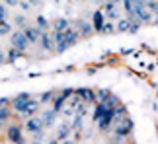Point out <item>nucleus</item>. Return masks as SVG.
I'll list each match as a JSON object with an SVG mask.
<instances>
[{"mask_svg":"<svg viewBox=\"0 0 158 144\" xmlns=\"http://www.w3.org/2000/svg\"><path fill=\"white\" fill-rule=\"evenodd\" d=\"M115 123V127H113V133L115 136H121V138H127V134H131V130H133V121L131 119H119V121H113Z\"/></svg>","mask_w":158,"mask_h":144,"instance_id":"1","label":"nucleus"},{"mask_svg":"<svg viewBox=\"0 0 158 144\" xmlns=\"http://www.w3.org/2000/svg\"><path fill=\"white\" fill-rule=\"evenodd\" d=\"M133 16H135L141 23H148L152 20V16H150V12L147 10L144 2H133Z\"/></svg>","mask_w":158,"mask_h":144,"instance_id":"2","label":"nucleus"},{"mask_svg":"<svg viewBox=\"0 0 158 144\" xmlns=\"http://www.w3.org/2000/svg\"><path fill=\"white\" fill-rule=\"evenodd\" d=\"M31 103V98H29V94H18L14 99H12V107H14V111L18 113H26V109L29 107Z\"/></svg>","mask_w":158,"mask_h":144,"instance_id":"3","label":"nucleus"},{"mask_svg":"<svg viewBox=\"0 0 158 144\" xmlns=\"http://www.w3.org/2000/svg\"><path fill=\"white\" fill-rule=\"evenodd\" d=\"M27 47H29V41L26 39V35L22 31H16L12 35V49H16L18 53H23V51H27Z\"/></svg>","mask_w":158,"mask_h":144,"instance_id":"4","label":"nucleus"},{"mask_svg":"<svg viewBox=\"0 0 158 144\" xmlns=\"http://www.w3.org/2000/svg\"><path fill=\"white\" fill-rule=\"evenodd\" d=\"M74 95H76V98H80L82 103L96 101V94H94V90H90V88H78V90H74Z\"/></svg>","mask_w":158,"mask_h":144,"instance_id":"5","label":"nucleus"},{"mask_svg":"<svg viewBox=\"0 0 158 144\" xmlns=\"http://www.w3.org/2000/svg\"><path fill=\"white\" fill-rule=\"evenodd\" d=\"M76 33H78V37H90V35L94 33V27H92V23H88V22H84V20H78L76 22Z\"/></svg>","mask_w":158,"mask_h":144,"instance_id":"6","label":"nucleus"},{"mask_svg":"<svg viewBox=\"0 0 158 144\" xmlns=\"http://www.w3.org/2000/svg\"><path fill=\"white\" fill-rule=\"evenodd\" d=\"M22 33L26 35V39L29 41V45H31V43H37L39 37H41V31H39L37 27H31V26H26V27L22 29Z\"/></svg>","mask_w":158,"mask_h":144,"instance_id":"7","label":"nucleus"},{"mask_svg":"<svg viewBox=\"0 0 158 144\" xmlns=\"http://www.w3.org/2000/svg\"><path fill=\"white\" fill-rule=\"evenodd\" d=\"M55 119H57V113H55L53 109H45L43 113H41V117H39V121H41V125H43V129L47 127H53L55 125Z\"/></svg>","mask_w":158,"mask_h":144,"instance_id":"8","label":"nucleus"},{"mask_svg":"<svg viewBox=\"0 0 158 144\" xmlns=\"http://www.w3.org/2000/svg\"><path fill=\"white\" fill-rule=\"evenodd\" d=\"M26 129L29 130L31 134H37V133H43V125H41L39 117H29L26 121Z\"/></svg>","mask_w":158,"mask_h":144,"instance_id":"9","label":"nucleus"},{"mask_svg":"<svg viewBox=\"0 0 158 144\" xmlns=\"http://www.w3.org/2000/svg\"><path fill=\"white\" fill-rule=\"evenodd\" d=\"M8 140L14 142V144H23V138H22V129L18 127H10L8 129Z\"/></svg>","mask_w":158,"mask_h":144,"instance_id":"10","label":"nucleus"},{"mask_svg":"<svg viewBox=\"0 0 158 144\" xmlns=\"http://www.w3.org/2000/svg\"><path fill=\"white\" fill-rule=\"evenodd\" d=\"M63 35H64V45H66V47L74 45L76 41H78V33H76L74 27H69L66 31H63Z\"/></svg>","mask_w":158,"mask_h":144,"instance_id":"11","label":"nucleus"},{"mask_svg":"<svg viewBox=\"0 0 158 144\" xmlns=\"http://www.w3.org/2000/svg\"><path fill=\"white\" fill-rule=\"evenodd\" d=\"M104 14H102V10H96L94 12V20H92V27H94V31H102V27H104Z\"/></svg>","mask_w":158,"mask_h":144,"instance_id":"12","label":"nucleus"},{"mask_svg":"<svg viewBox=\"0 0 158 144\" xmlns=\"http://www.w3.org/2000/svg\"><path fill=\"white\" fill-rule=\"evenodd\" d=\"M69 133H70V125L69 123H63L59 127V130H57V136H55V138H57L59 142H63V140H66V136H69Z\"/></svg>","mask_w":158,"mask_h":144,"instance_id":"13","label":"nucleus"},{"mask_svg":"<svg viewBox=\"0 0 158 144\" xmlns=\"http://www.w3.org/2000/svg\"><path fill=\"white\" fill-rule=\"evenodd\" d=\"M39 41H41V47H43L45 51H53V49H55V43H53V39H51L47 33H41Z\"/></svg>","mask_w":158,"mask_h":144,"instance_id":"14","label":"nucleus"},{"mask_svg":"<svg viewBox=\"0 0 158 144\" xmlns=\"http://www.w3.org/2000/svg\"><path fill=\"white\" fill-rule=\"evenodd\" d=\"M53 27H55V31H57V33H63V31H66V29H69V20L59 18V20H55Z\"/></svg>","mask_w":158,"mask_h":144,"instance_id":"15","label":"nucleus"},{"mask_svg":"<svg viewBox=\"0 0 158 144\" xmlns=\"http://www.w3.org/2000/svg\"><path fill=\"white\" fill-rule=\"evenodd\" d=\"M64 103H66V99H64V98H63V95H60V94H59V95H57V98H55V99H53V111H55V113H60V111H63V109H64Z\"/></svg>","mask_w":158,"mask_h":144,"instance_id":"16","label":"nucleus"},{"mask_svg":"<svg viewBox=\"0 0 158 144\" xmlns=\"http://www.w3.org/2000/svg\"><path fill=\"white\" fill-rule=\"evenodd\" d=\"M35 23H37V27L41 33H47V27H49V22H47V18L45 16H37V20H35Z\"/></svg>","mask_w":158,"mask_h":144,"instance_id":"17","label":"nucleus"},{"mask_svg":"<svg viewBox=\"0 0 158 144\" xmlns=\"http://www.w3.org/2000/svg\"><path fill=\"white\" fill-rule=\"evenodd\" d=\"M115 29H117V31H135L129 20H119V23H117V27H115Z\"/></svg>","mask_w":158,"mask_h":144,"instance_id":"18","label":"nucleus"},{"mask_svg":"<svg viewBox=\"0 0 158 144\" xmlns=\"http://www.w3.org/2000/svg\"><path fill=\"white\" fill-rule=\"evenodd\" d=\"M107 109L104 107V103H96V109H94V121L98 123L102 117H104V113H106Z\"/></svg>","mask_w":158,"mask_h":144,"instance_id":"19","label":"nucleus"},{"mask_svg":"<svg viewBox=\"0 0 158 144\" xmlns=\"http://www.w3.org/2000/svg\"><path fill=\"white\" fill-rule=\"evenodd\" d=\"M115 6H117L115 2H107V4H106V14H107L109 20H111V18H117V14H119V12L115 10Z\"/></svg>","mask_w":158,"mask_h":144,"instance_id":"20","label":"nucleus"},{"mask_svg":"<svg viewBox=\"0 0 158 144\" xmlns=\"http://www.w3.org/2000/svg\"><path fill=\"white\" fill-rule=\"evenodd\" d=\"M37 107H39V101L31 99V103H29V107L26 109V115H27V117H33V115H35V111H37Z\"/></svg>","mask_w":158,"mask_h":144,"instance_id":"21","label":"nucleus"},{"mask_svg":"<svg viewBox=\"0 0 158 144\" xmlns=\"http://www.w3.org/2000/svg\"><path fill=\"white\" fill-rule=\"evenodd\" d=\"M109 95H111V94H109V90H100V92L96 94V99H98V103H104Z\"/></svg>","mask_w":158,"mask_h":144,"instance_id":"22","label":"nucleus"},{"mask_svg":"<svg viewBox=\"0 0 158 144\" xmlns=\"http://www.w3.org/2000/svg\"><path fill=\"white\" fill-rule=\"evenodd\" d=\"M12 31V26L8 22H4V20H0V35H6V33H10Z\"/></svg>","mask_w":158,"mask_h":144,"instance_id":"23","label":"nucleus"},{"mask_svg":"<svg viewBox=\"0 0 158 144\" xmlns=\"http://www.w3.org/2000/svg\"><path fill=\"white\" fill-rule=\"evenodd\" d=\"M113 31H115L113 23H111V22H106V23H104V27H102V31H100V33H113Z\"/></svg>","mask_w":158,"mask_h":144,"instance_id":"24","label":"nucleus"},{"mask_svg":"<svg viewBox=\"0 0 158 144\" xmlns=\"http://www.w3.org/2000/svg\"><path fill=\"white\" fill-rule=\"evenodd\" d=\"M51 99H53V92H45V94H41L39 103H47V101H51Z\"/></svg>","mask_w":158,"mask_h":144,"instance_id":"25","label":"nucleus"},{"mask_svg":"<svg viewBox=\"0 0 158 144\" xmlns=\"http://www.w3.org/2000/svg\"><path fill=\"white\" fill-rule=\"evenodd\" d=\"M8 117H10V111L8 109H0V127L6 123V119H8Z\"/></svg>","mask_w":158,"mask_h":144,"instance_id":"26","label":"nucleus"},{"mask_svg":"<svg viewBox=\"0 0 158 144\" xmlns=\"http://www.w3.org/2000/svg\"><path fill=\"white\" fill-rule=\"evenodd\" d=\"M144 6H147V8H150L148 12H154L156 18H158V2H144Z\"/></svg>","mask_w":158,"mask_h":144,"instance_id":"27","label":"nucleus"},{"mask_svg":"<svg viewBox=\"0 0 158 144\" xmlns=\"http://www.w3.org/2000/svg\"><path fill=\"white\" fill-rule=\"evenodd\" d=\"M20 55H22V53H18L16 49H12V51L8 53V61H10V62H16V58L20 57Z\"/></svg>","mask_w":158,"mask_h":144,"instance_id":"28","label":"nucleus"},{"mask_svg":"<svg viewBox=\"0 0 158 144\" xmlns=\"http://www.w3.org/2000/svg\"><path fill=\"white\" fill-rule=\"evenodd\" d=\"M16 23H18V27H26V18H23V16H16Z\"/></svg>","mask_w":158,"mask_h":144,"instance_id":"29","label":"nucleus"},{"mask_svg":"<svg viewBox=\"0 0 158 144\" xmlns=\"http://www.w3.org/2000/svg\"><path fill=\"white\" fill-rule=\"evenodd\" d=\"M6 14H8V10H6V4H0V20L6 22Z\"/></svg>","mask_w":158,"mask_h":144,"instance_id":"30","label":"nucleus"},{"mask_svg":"<svg viewBox=\"0 0 158 144\" xmlns=\"http://www.w3.org/2000/svg\"><path fill=\"white\" fill-rule=\"evenodd\" d=\"M80 125H82V117L76 115L74 117V123H72V129H80Z\"/></svg>","mask_w":158,"mask_h":144,"instance_id":"31","label":"nucleus"},{"mask_svg":"<svg viewBox=\"0 0 158 144\" xmlns=\"http://www.w3.org/2000/svg\"><path fill=\"white\" fill-rule=\"evenodd\" d=\"M6 103H8V98H0V109H6Z\"/></svg>","mask_w":158,"mask_h":144,"instance_id":"32","label":"nucleus"},{"mask_svg":"<svg viewBox=\"0 0 158 144\" xmlns=\"http://www.w3.org/2000/svg\"><path fill=\"white\" fill-rule=\"evenodd\" d=\"M4 62V53H2V49H0V64Z\"/></svg>","mask_w":158,"mask_h":144,"instance_id":"33","label":"nucleus"},{"mask_svg":"<svg viewBox=\"0 0 158 144\" xmlns=\"http://www.w3.org/2000/svg\"><path fill=\"white\" fill-rule=\"evenodd\" d=\"M47 144H59V140H57V138H51V140L47 142Z\"/></svg>","mask_w":158,"mask_h":144,"instance_id":"34","label":"nucleus"},{"mask_svg":"<svg viewBox=\"0 0 158 144\" xmlns=\"http://www.w3.org/2000/svg\"><path fill=\"white\" fill-rule=\"evenodd\" d=\"M60 144H74V142H72V140H63Z\"/></svg>","mask_w":158,"mask_h":144,"instance_id":"35","label":"nucleus"},{"mask_svg":"<svg viewBox=\"0 0 158 144\" xmlns=\"http://www.w3.org/2000/svg\"><path fill=\"white\" fill-rule=\"evenodd\" d=\"M154 23H156V26H158V18H156V20H154Z\"/></svg>","mask_w":158,"mask_h":144,"instance_id":"36","label":"nucleus"}]
</instances>
